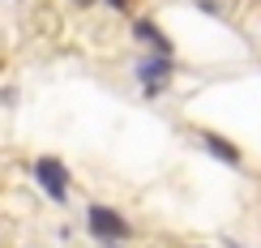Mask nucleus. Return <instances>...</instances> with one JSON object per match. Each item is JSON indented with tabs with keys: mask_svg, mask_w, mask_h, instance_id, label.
<instances>
[{
	"mask_svg": "<svg viewBox=\"0 0 261 248\" xmlns=\"http://www.w3.org/2000/svg\"><path fill=\"white\" fill-rule=\"evenodd\" d=\"M86 227H90L94 240H103V244H120L128 240V223H124V214L120 210H112V206H90L86 210Z\"/></svg>",
	"mask_w": 261,
	"mask_h": 248,
	"instance_id": "obj_1",
	"label": "nucleus"
},
{
	"mask_svg": "<svg viewBox=\"0 0 261 248\" xmlns=\"http://www.w3.org/2000/svg\"><path fill=\"white\" fill-rule=\"evenodd\" d=\"M35 180H39V188L47 192L51 201H69V167L60 163V158H51V154H43L39 163H35Z\"/></svg>",
	"mask_w": 261,
	"mask_h": 248,
	"instance_id": "obj_2",
	"label": "nucleus"
},
{
	"mask_svg": "<svg viewBox=\"0 0 261 248\" xmlns=\"http://www.w3.org/2000/svg\"><path fill=\"white\" fill-rule=\"evenodd\" d=\"M167 56H159V60H141V69H137V77H141V86H146V94H154V90H163V81H167Z\"/></svg>",
	"mask_w": 261,
	"mask_h": 248,
	"instance_id": "obj_3",
	"label": "nucleus"
},
{
	"mask_svg": "<svg viewBox=\"0 0 261 248\" xmlns=\"http://www.w3.org/2000/svg\"><path fill=\"white\" fill-rule=\"evenodd\" d=\"M205 150H210V154H219L223 158V163H240V150H236L231 142H223V137H214V133H205Z\"/></svg>",
	"mask_w": 261,
	"mask_h": 248,
	"instance_id": "obj_4",
	"label": "nucleus"
},
{
	"mask_svg": "<svg viewBox=\"0 0 261 248\" xmlns=\"http://www.w3.org/2000/svg\"><path fill=\"white\" fill-rule=\"evenodd\" d=\"M137 39H141V43H150V47H154L159 56H167V51H171V47H167V39H163L159 30L150 26V21H137Z\"/></svg>",
	"mask_w": 261,
	"mask_h": 248,
	"instance_id": "obj_5",
	"label": "nucleus"
},
{
	"mask_svg": "<svg viewBox=\"0 0 261 248\" xmlns=\"http://www.w3.org/2000/svg\"><path fill=\"white\" fill-rule=\"evenodd\" d=\"M112 5H116V9H124V5H128V0H112Z\"/></svg>",
	"mask_w": 261,
	"mask_h": 248,
	"instance_id": "obj_6",
	"label": "nucleus"
},
{
	"mask_svg": "<svg viewBox=\"0 0 261 248\" xmlns=\"http://www.w3.org/2000/svg\"><path fill=\"white\" fill-rule=\"evenodd\" d=\"M77 5H90V0H77Z\"/></svg>",
	"mask_w": 261,
	"mask_h": 248,
	"instance_id": "obj_7",
	"label": "nucleus"
}]
</instances>
